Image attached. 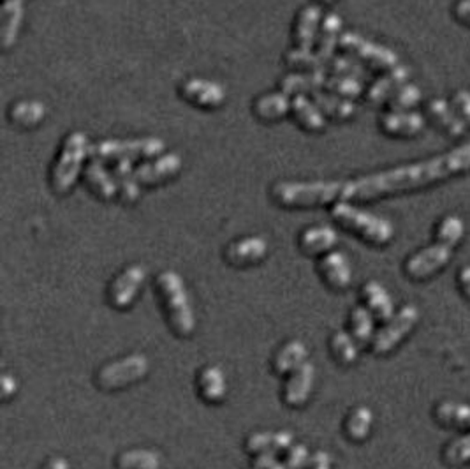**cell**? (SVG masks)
I'll return each instance as SVG.
<instances>
[{
	"mask_svg": "<svg viewBox=\"0 0 470 469\" xmlns=\"http://www.w3.org/2000/svg\"><path fill=\"white\" fill-rule=\"evenodd\" d=\"M455 16L460 24L470 27V0H460L455 7Z\"/></svg>",
	"mask_w": 470,
	"mask_h": 469,
	"instance_id": "cell-52",
	"label": "cell"
},
{
	"mask_svg": "<svg viewBox=\"0 0 470 469\" xmlns=\"http://www.w3.org/2000/svg\"><path fill=\"white\" fill-rule=\"evenodd\" d=\"M162 454L152 448H129L117 455V469H162Z\"/></svg>",
	"mask_w": 470,
	"mask_h": 469,
	"instance_id": "cell-37",
	"label": "cell"
},
{
	"mask_svg": "<svg viewBox=\"0 0 470 469\" xmlns=\"http://www.w3.org/2000/svg\"><path fill=\"white\" fill-rule=\"evenodd\" d=\"M321 279L335 292H345L352 284V265L342 251H330L317 262Z\"/></svg>",
	"mask_w": 470,
	"mask_h": 469,
	"instance_id": "cell-15",
	"label": "cell"
},
{
	"mask_svg": "<svg viewBox=\"0 0 470 469\" xmlns=\"http://www.w3.org/2000/svg\"><path fill=\"white\" fill-rule=\"evenodd\" d=\"M294 124L305 133L319 134L326 131L328 119L319 110V106L309 96L291 98V115Z\"/></svg>",
	"mask_w": 470,
	"mask_h": 469,
	"instance_id": "cell-23",
	"label": "cell"
},
{
	"mask_svg": "<svg viewBox=\"0 0 470 469\" xmlns=\"http://www.w3.org/2000/svg\"><path fill=\"white\" fill-rule=\"evenodd\" d=\"M360 297L363 305L374 314L377 321H388L395 314V301L379 281H367L361 286Z\"/></svg>",
	"mask_w": 470,
	"mask_h": 469,
	"instance_id": "cell-29",
	"label": "cell"
},
{
	"mask_svg": "<svg viewBox=\"0 0 470 469\" xmlns=\"http://www.w3.org/2000/svg\"><path fill=\"white\" fill-rule=\"evenodd\" d=\"M331 219L341 228L377 247L388 245L395 236V226L389 219L361 210L350 201H337L331 205Z\"/></svg>",
	"mask_w": 470,
	"mask_h": 469,
	"instance_id": "cell-5",
	"label": "cell"
},
{
	"mask_svg": "<svg viewBox=\"0 0 470 469\" xmlns=\"http://www.w3.org/2000/svg\"><path fill=\"white\" fill-rule=\"evenodd\" d=\"M427 111H428L432 124L442 133H446L451 138H458L465 133V122L455 113V110L446 100H430Z\"/></svg>",
	"mask_w": 470,
	"mask_h": 469,
	"instance_id": "cell-33",
	"label": "cell"
},
{
	"mask_svg": "<svg viewBox=\"0 0 470 469\" xmlns=\"http://www.w3.org/2000/svg\"><path fill=\"white\" fill-rule=\"evenodd\" d=\"M339 48L347 55L356 57L358 61L365 62L367 66L376 71H389L400 64L398 55L393 50L350 31L342 33Z\"/></svg>",
	"mask_w": 470,
	"mask_h": 469,
	"instance_id": "cell-8",
	"label": "cell"
},
{
	"mask_svg": "<svg viewBox=\"0 0 470 469\" xmlns=\"http://www.w3.org/2000/svg\"><path fill=\"white\" fill-rule=\"evenodd\" d=\"M453 249L446 247L439 242L434 245H428L412 256H408V262L404 263V272L408 279L412 281H425L434 277L437 272L446 267L451 262Z\"/></svg>",
	"mask_w": 470,
	"mask_h": 469,
	"instance_id": "cell-14",
	"label": "cell"
},
{
	"mask_svg": "<svg viewBox=\"0 0 470 469\" xmlns=\"http://www.w3.org/2000/svg\"><path fill=\"white\" fill-rule=\"evenodd\" d=\"M283 64L289 71H296V72L326 71V67L322 66V62L319 61V57L315 55L313 50H302V48H294V46H291L283 53Z\"/></svg>",
	"mask_w": 470,
	"mask_h": 469,
	"instance_id": "cell-41",
	"label": "cell"
},
{
	"mask_svg": "<svg viewBox=\"0 0 470 469\" xmlns=\"http://www.w3.org/2000/svg\"><path fill=\"white\" fill-rule=\"evenodd\" d=\"M339 244V234L326 225L309 226L298 234V247L305 256H324Z\"/></svg>",
	"mask_w": 470,
	"mask_h": 469,
	"instance_id": "cell-26",
	"label": "cell"
},
{
	"mask_svg": "<svg viewBox=\"0 0 470 469\" xmlns=\"http://www.w3.org/2000/svg\"><path fill=\"white\" fill-rule=\"evenodd\" d=\"M164 141L157 136L129 138V139H101L92 143V159L113 165L117 161L143 163L164 154Z\"/></svg>",
	"mask_w": 470,
	"mask_h": 469,
	"instance_id": "cell-6",
	"label": "cell"
},
{
	"mask_svg": "<svg viewBox=\"0 0 470 469\" xmlns=\"http://www.w3.org/2000/svg\"><path fill=\"white\" fill-rule=\"evenodd\" d=\"M25 14V0H2L0 5V44L9 52L22 33Z\"/></svg>",
	"mask_w": 470,
	"mask_h": 469,
	"instance_id": "cell-21",
	"label": "cell"
},
{
	"mask_svg": "<svg viewBox=\"0 0 470 469\" xmlns=\"http://www.w3.org/2000/svg\"><path fill=\"white\" fill-rule=\"evenodd\" d=\"M293 441L294 436L289 431H259L247 437L245 450L254 457L261 454H281L293 445Z\"/></svg>",
	"mask_w": 470,
	"mask_h": 469,
	"instance_id": "cell-31",
	"label": "cell"
},
{
	"mask_svg": "<svg viewBox=\"0 0 470 469\" xmlns=\"http://www.w3.org/2000/svg\"><path fill=\"white\" fill-rule=\"evenodd\" d=\"M83 184L91 191V195L101 201H113L119 198V189L111 169H108L106 163L91 159L83 169Z\"/></svg>",
	"mask_w": 470,
	"mask_h": 469,
	"instance_id": "cell-18",
	"label": "cell"
},
{
	"mask_svg": "<svg viewBox=\"0 0 470 469\" xmlns=\"http://www.w3.org/2000/svg\"><path fill=\"white\" fill-rule=\"evenodd\" d=\"M328 74H341V76H352L358 80H365V71L354 59L345 55H335L331 62L328 64Z\"/></svg>",
	"mask_w": 470,
	"mask_h": 469,
	"instance_id": "cell-45",
	"label": "cell"
},
{
	"mask_svg": "<svg viewBox=\"0 0 470 469\" xmlns=\"http://www.w3.org/2000/svg\"><path fill=\"white\" fill-rule=\"evenodd\" d=\"M307 355H309L307 346L298 339H291L275 351L272 368L277 376H289L291 372H294L296 368H302L307 362Z\"/></svg>",
	"mask_w": 470,
	"mask_h": 469,
	"instance_id": "cell-32",
	"label": "cell"
},
{
	"mask_svg": "<svg viewBox=\"0 0 470 469\" xmlns=\"http://www.w3.org/2000/svg\"><path fill=\"white\" fill-rule=\"evenodd\" d=\"M252 469H285V464L279 454H261L254 457Z\"/></svg>",
	"mask_w": 470,
	"mask_h": 469,
	"instance_id": "cell-48",
	"label": "cell"
},
{
	"mask_svg": "<svg viewBox=\"0 0 470 469\" xmlns=\"http://www.w3.org/2000/svg\"><path fill=\"white\" fill-rule=\"evenodd\" d=\"M453 110L456 115L465 122L470 124V92L469 91H458L453 96Z\"/></svg>",
	"mask_w": 470,
	"mask_h": 469,
	"instance_id": "cell-47",
	"label": "cell"
},
{
	"mask_svg": "<svg viewBox=\"0 0 470 469\" xmlns=\"http://www.w3.org/2000/svg\"><path fill=\"white\" fill-rule=\"evenodd\" d=\"M328 72L326 71H313V72H296L289 71L279 80V91L287 94L289 98L294 96H309L312 98L315 92L324 91Z\"/></svg>",
	"mask_w": 470,
	"mask_h": 469,
	"instance_id": "cell-24",
	"label": "cell"
},
{
	"mask_svg": "<svg viewBox=\"0 0 470 469\" xmlns=\"http://www.w3.org/2000/svg\"><path fill=\"white\" fill-rule=\"evenodd\" d=\"M432 416L442 429L470 431V404L442 401L434 406Z\"/></svg>",
	"mask_w": 470,
	"mask_h": 469,
	"instance_id": "cell-30",
	"label": "cell"
},
{
	"mask_svg": "<svg viewBox=\"0 0 470 469\" xmlns=\"http://www.w3.org/2000/svg\"><path fill=\"white\" fill-rule=\"evenodd\" d=\"M156 290L169 329L180 339L192 337L197 321L184 277L173 270H164L157 275Z\"/></svg>",
	"mask_w": 470,
	"mask_h": 469,
	"instance_id": "cell-4",
	"label": "cell"
},
{
	"mask_svg": "<svg viewBox=\"0 0 470 469\" xmlns=\"http://www.w3.org/2000/svg\"><path fill=\"white\" fill-rule=\"evenodd\" d=\"M313 102L319 106V110L324 113L326 119L331 120H349L356 115V104L354 100L339 98L335 94H330L326 91H319L312 96Z\"/></svg>",
	"mask_w": 470,
	"mask_h": 469,
	"instance_id": "cell-38",
	"label": "cell"
},
{
	"mask_svg": "<svg viewBox=\"0 0 470 469\" xmlns=\"http://www.w3.org/2000/svg\"><path fill=\"white\" fill-rule=\"evenodd\" d=\"M150 362L143 353H130L97 368L95 385L102 392H117L145 379Z\"/></svg>",
	"mask_w": 470,
	"mask_h": 469,
	"instance_id": "cell-7",
	"label": "cell"
},
{
	"mask_svg": "<svg viewBox=\"0 0 470 469\" xmlns=\"http://www.w3.org/2000/svg\"><path fill=\"white\" fill-rule=\"evenodd\" d=\"M360 348L361 346L358 344V340L350 335V332L337 330L330 337V353L339 366L349 368V366L356 364L360 359Z\"/></svg>",
	"mask_w": 470,
	"mask_h": 469,
	"instance_id": "cell-39",
	"label": "cell"
},
{
	"mask_svg": "<svg viewBox=\"0 0 470 469\" xmlns=\"http://www.w3.org/2000/svg\"><path fill=\"white\" fill-rule=\"evenodd\" d=\"M317 2H319V4H333L335 0H317Z\"/></svg>",
	"mask_w": 470,
	"mask_h": 469,
	"instance_id": "cell-54",
	"label": "cell"
},
{
	"mask_svg": "<svg viewBox=\"0 0 470 469\" xmlns=\"http://www.w3.org/2000/svg\"><path fill=\"white\" fill-rule=\"evenodd\" d=\"M470 168V143L460 145L447 154L412 163L404 167L363 175L352 180H344L342 201H374L382 196L416 191L432 186L442 178L464 173Z\"/></svg>",
	"mask_w": 470,
	"mask_h": 469,
	"instance_id": "cell-1",
	"label": "cell"
},
{
	"mask_svg": "<svg viewBox=\"0 0 470 469\" xmlns=\"http://www.w3.org/2000/svg\"><path fill=\"white\" fill-rule=\"evenodd\" d=\"M180 100H186L190 106L203 110V111H216L225 102V91L216 80L201 78V76H188L178 83L177 89Z\"/></svg>",
	"mask_w": 470,
	"mask_h": 469,
	"instance_id": "cell-10",
	"label": "cell"
},
{
	"mask_svg": "<svg viewBox=\"0 0 470 469\" xmlns=\"http://www.w3.org/2000/svg\"><path fill=\"white\" fill-rule=\"evenodd\" d=\"M344 196V180H277L270 187L272 201L285 210L335 205Z\"/></svg>",
	"mask_w": 470,
	"mask_h": 469,
	"instance_id": "cell-3",
	"label": "cell"
},
{
	"mask_svg": "<svg viewBox=\"0 0 470 469\" xmlns=\"http://www.w3.org/2000/svg\"><path fill=\"white\" fill-rule=\"evenodd\" d=\"M408 76H410L408 67L402 64L389 71H384V74L379 76L376 81L365 91V98L370 104H386L397 89L408 83Z\"/></svg>",
	"mask_w": 470,
	"mask_h": 469,
	"instance_id": "cell-28",
	"label": "cell"
},
{
	"mask_svg": "<svg viewBox=\"0 0 470 469\" xmlns=\"http://www.w3.org/2000/svg\"><path fill=\"white\" fill-rule=\"evenodd\" d=\"M270 244L263 234H247L229 242L224 249V260L233 268H249L266 260Z\"/></svg>",
	"mask_w": 470,
	"mask_h": 469,
	"instance_id": "cell-13",
	"label": "cell"
},
{
	"mask_svg": "<svg viewBox=\"0 0 470 469\" xmlns=\"http://www.w3.org/2000/svg\"><path fill=\"white\" fill-rule=\"evenodd\" d=\"M333 468V459L328 452L324 450H317L311 457V463L307 469H331Z\"/></svg>",
	"mask_w": 470,
	"mask_h": 469,
	"instance_id": "cell-50",
	"label": "cell"
},
{
	"mask_svg": "<svg viewBox=\"0 0 470 469\" xmlns=\"http://www.w3.org/2000/svg\"><path fill=\"white\" fill-rule=\"evenodd\" d=\"M41 469H69V463L63 457H52Z\"/></svg>",
	"mask_w": 470,
	"mask_h": 469,
	"instance_id": "cell-53",
	"label": "cell"
},
{
	"mask_svg": "<svg viewBox=\"0 0 470 469\" xmlns=\"http://www.w3.org/2000/svg\"><path fill=\"white\" fill-rule=\"evenodd\" d=\"M456 282H458V288H460L462 295H464L467 301H470V265H464V267L458 270Z\"/></svg>",
	"mask_w": 470,
	"mask_h": 469,
	"instance_id": "cell-51",
	"label": "cell"
},
{
	"mask_svg": "<svg viewBox=\"0 0 470 469\" xmlns=\"http://www.w3.org/2000/svg\"><path fill=\"white\" fill-rule=\"evenodd\" d=\"M442 463L447 468H462L470 463V431L449 441L442 450Z\"/></svg>",
	"mask_w": 470,
	"mask_h": 469,
	"instance_id": "cell-42",
	"label": "cell"
},
{
	"mask_svg": "<svg viewBox=\"0 0 470 469\" xmlns=\"http://www.w3.org/2000/svg\"><path fill=\"white\" fill-rule=\"evenodd\" d=\"M374 427V411L369 406H354L344 420V435L354 443H363Z\"/></svg>",
	"mask_w": 470,
	"mask_h": 469,
	"instance_id": "cell-34",
	"label": "cell"
},
{
	"mask_svg": "<svg viewBox=\"0 0 470 469\" xmlns=\"http://www.w3.org/2000/svg\"><path fill=\"white\" fill-rule=\"evenodd\" d=\"M419 321V311L416 305L408 303L398 312H395L380 330H377L376 337L370 344L372 353L377 357H384L391 353Z\"/></svg>",
	"mask_w": 470,
	"mask_h": 469,
	"instance_id": "cell-9",
	"label": "cell"
},
{
	"mask_svg": "<svg viewBox=\"0 0 470 469\" xmlns=\"http://www.w3.org/2000/svg\"><path fill=\"white\" fill-rule=\"evenodd\" d=\"M425 119L417 111H386L379 119V129L391 138H412L423 131Z\"/></svg>",
	"mask_w": 470,
	"mask_h": 469,
	"instance_id": "cell-22",
	"label": "cell"
},
{
	"mask_svg": "<svg viewBox=\"0 0 470 469\" xmlns=\"http://www.w3.org/2000/svg\"><path fill=\"white\" fill-rule=\"evenodd\" d=\"M147 275L149 272L141 263H132L120 270L108 286V293H106L108 303L117 311L129 309L138 299L147 281Z\"/></svg>",
	"mask_w": 470,
	"mask_h": 469,
	"instance_id": "cell-11",
	"label": "cell"
},
{
	"mask_svg": "<svg viewBox=\"0 0 470 469\" xmlns=\"http://www.w3.org/2000/svg\"><path fill=\"white\" fill-rule=\"evenodd\" d=\"M324 91L330 94H335L339 98L354 100L365 94V85L361 80L352 76H341V74H328Z\"/></svg>",
	"mask_w": 470,
	"mask_h": 469,
	"instance_id": "cell-40",
	"label": "cell"
},
{
	"mask_svg": "<svg viewBox=\"0 0 470 469\" xmlns=\"http://www.w3.org/2000/svg\"><path fill=\"white\" fill-rule=\"evenodd\" d=\"M313 383H315V368L312 362H305L302 368L289 374L283 385V402L293 409L303 407L312 397Z\"/></svg>",
	"mask_w": 470,
	"mask_h": 469,
	"instance_id": "cell-17",
	"label": "cell"
},
{
	"mask_svg": "<svg viewBox=\"0 0 470 469\" xmlns=\"http://www.w3.org/2000/svg\"><path fill=\"white\" fill-rule=\"evenodd\" d=\"M465 234V223L458 215H446L436 228V242L455 249Z\"/></svg>",
	"mask_w": 470,
	"mask_h": 469,
	"instance_id": "cell-43",
	"label": "cell"
},
{
	"mask_svg": "<svg viewBox=\"0 0 470 469\" xmlns=\"http://www.w3.org/2000/svg\"><path fill=\"white\" fill-rule=\"evenodd\" d=\"M341 35H342V18L335 13L324 14L313 52L322 62V66L326 67V71H328V64L335 57V50L339 48Z\"/></svg>",
	"mask_w": 470,
	"mask_h": 469,
	"instance_id": "cell-25",
	"label": "cell"
},
{
	"mask_svg": "<svg viewBox=\"0 0 470 469\" xmlns=\"http://www.w3.org/2000/svg\"><path fill=\"white\" fill-rule=\"evenodd\" d=\"M311 452L305 445H300V443H293L287 450H285V455H283V464L285 469H307L309 463H311Z\"/></svg>",
	"mask_w": 470,
	"mask_h": 469,
	"instance_id": "cell-46",
	"label": "cell"
},
{
	"mask_svg": "<svg viewBox=\"0 0 470 469\" xmlns=\"http://www.w3.org/2000/svg\"><path fill=\"white\" fill-rule=\"evenodd\" d=\"M0 390H2V399L9 401L18 390V379L13 374H4L0 379Z\"/></svg>",
	"mask_w": 470,
	"mask_h": 469,
	"instance_id": "cell-49",
	"label": "cell"
},
{
	"mask_svg": "<svg viewBox=\"0 0 470 469\" xmlns=\"http://www.w3.org/2000/svg\"><path fill=\"white\" fill-rule=\"evenodd\" d=\"M48 115V108L43 100H13L7 108V120L13 128L22 131L37 129Z\"/></svg>",
	"mask_w": 470,
	"mask_h": 469,
	"instance_id": "cell-20",
	"label": "cell"
},
{
	"mask_svg": "<svg viewBox=\"0 0 470 469\" xmlns=\"http://www.w3.org/2000/svg\"><path fill=\"white\" fill-rule=\"evenodd\" d=\"M134 168H136L134 163H130V161H117L111 168V173L117 182V189H119L117 200L124 205H134L141 196V186L136 180Z\"/></svg>",
	"mask_w": 470,
	"mask_h": 469,
	"instance_id": "cell-35",
	"label": "cell"
},
{
	"mask_svg": "<svg viewBox=\"0 0 470 469\" xmlns=\"http://www.w3.org/2000/svg\"><path fill=\"white\" fill-rule=\"evenodd\" d=\"M184 169V159L178 152H164L154 159L143 161L134 168L136 180L141 187H160L175 180Z\"/></svg>",
	"mask_w": 470,
	"mask_h": 469,
	"instance_id": "cell-12",
	"label": "cell"
},
{
	"mask_svg": "<svg viewBox=\"0 0 470 469\" xmlns=\"http://www.w3.org/2000/svg\"><path fill=\"white\" fill-rule=\"evenodd\" d=\"M92 159V141L83 131H71L62 138L50 167L48 186L55 196H67L78 184L83 169Z\"/></svg>",
	"mask_w": 470,
	"mask_h": 469,
	"instance_id": "cell-2",
	"label": "cell"
},
{
	"mask_svg": "<svg viewBox=\"0 0 470 469\" xmlns=\"http://www.w3.org/2000/svg\"><path fill=\"white\" fill-rule=\"evenodd\" d=\"M252 115L261 124H277L291 115V98L283 91H272L252 100Z\"/></svg>",
	"mask_w": 470,
	"mask_h": 469,
	"instance_id": "cell-19",
	"label": "cell"
},
{
	"mask_svg": "<svg viewBox=\"0 0 470 469\" xmlns=\"http://www.w3.org/2000/svg\"><path fill=\"white\" fill-rule=\"evenodd\" d=\"M421 91L416 85L404 83L400 89L395 91V94L386 102L391 111H410L414 106L421 100Z\"/></svg>",
	"mask_w": 470,
	"mask_h": 469,
	"instance_id": "cell-44",
	"label": "cell"
},
{
	"mask_svg": "<svg viewBox=\"0 0 470 469\" xmlns=\"http://www.w3.org/2000/svg\"><path fill=\"white\" fill-rule=\"evenodd\" d=\"M321 22H322V11L317 4L303 5L294 16V24L291 31L293 46L302 50H313L321 29Z\"/></svg>",
	"mask_w": 470,
	"mask_h": 469,
	"instance_id": "cell-16",
	"label": "cell"
},
{
	"mask_svg": "<svg viewBox=\"0 0 470 469\" xmlns=\"http://www.w3.org/2000/svg\"><path fill=\"white\" fill-rule=\"evenodd\" d=\"M196 388L203 401L220 404L227 396V379L224 370L214 364L199 368L196 376Z\"/></svg>",
	"mask_w": 470,
	"mask_h": 469,
	"instance_id": "cell-27",
	"label": "cell"
},
{
	"mask_svg": "<svg viewBox=\"0 0 470 469\" xmlns=\"http://www.w3.org/2000/svg\"><path fill=\"white\" fill-rule=\"evenodd\" d=\"M349 329L360 346H370L376 337V318L365 305H356L349 314Z\"/></svg>",
	"mask_w": 470,
	"mask_h": 469,
	"instance_id": "cell-36",
	"label": "cell"
}]
</instances>
